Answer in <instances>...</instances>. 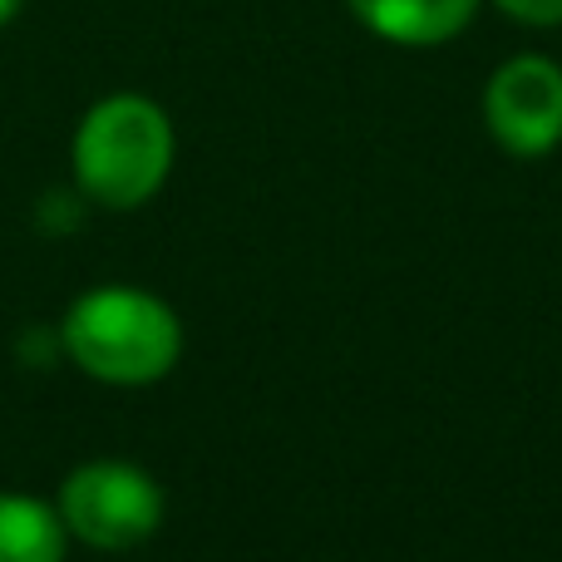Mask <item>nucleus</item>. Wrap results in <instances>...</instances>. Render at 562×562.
Segmentation results:
<instances>
[{
	"label": "nucleus",
	"instance_id": "nucleus-1",
	"mask_svg": "<svg viewBox=\"0 0 562 562\" xmlns=\"http://www.w3.org/2000/svg\"><path fill=\"white\" fill-rule=\"evenodd\" d=\"M59 350L99 385H158L183 356V321L144 286H89L59 321Z\"/></svg>",
	"mask_w": 562,
	"mask_h": 562
},
{
	"label": "nucleus",
	"instance_id": "nucleus-2",
	"mask_svg": "<svg viewBox=\"0 0 562 562\" xmlns=\"http://www.w3.org/2000/svg\"><path fill=\"white\" fill-rule=\"evenodd\" d=\"M75 183L89 203L144 207L173 168V124L148 94H109L75 128Z\"/></svg>",
	"mask_w": 562,
	"mask_h": 562
},
{
	"label": "nucleus",
	"instance_id": "nucleus-3",
	"mask_svg": "<svg viewBox=\"0 0 562 562\" xmlns=\"http://www.w3.org/2000/svg\"><path fill=\"white\" fill-rule=\"evenodd\" d=\"M55 514L65 533L99 553H128L164 528V488L124 459H89L59 484Z\"/></svg>",
	"mask_w": 562,
	"mask_h": 562
},
{
	"label": "nucleus",
	"instance_id": "nucleus-4",
	"mask_svg": "<svg viewBox=\"0 0 562 562\" xmlns=\"http://www.w3.org/2000/svg\"><path fill=\"white\" fill-rule=\"evenodd\" d=\"M484 124L514 158H543L562 144V65L548 55H514L484 89Z\"/></svg>",
	"mask_w": 562,
	"mask_h": 562
},
{
	"label": "nucleus",
	"instance_id": "nucleus-5",
	"mask_svg": "<svg viewBox=\"0 0 562 562\" xmlns=\"http://www.w3.org/2000/svg\"><path fill=\"white\" fill-rule=\"evenodd\" d=\"M350 15L390 45L429 49L454 40L474 20L479 0H346Z\"/></svg>",
	"mask_w": 562,
	"mask_h": 562
},
{
	"label": "nucleus",
	"instance_id": "nucleus-6",
	"mask_svg": "<svg viewBox=\"0 0 562 562\" xmlns=\"http://www.w3.org/2000/svg\"><path fill=\"white\" fill-rule=\"evenodd\" d=\"M69 533L55 504L0 494V562H65Z\"/></svg>",
	"mask_w": 562,
	"mask_h": 562
},
{
	"label": "nucleus",
	"instance_id": "nucleus-7",
	"mask_svg": "<svg viewBox=\"0 0 562 562\" xmlns=\"http://www.w3.org/2000/svg\"><path fill=\"white\" fill-rule=\"evenodd\" d=\"M494 5L518 25H538V30L562 25V0H494Z\"/></svg>",
	"mask_w": 562,
	"mask_h": 562
},
{
	"label": "nucleus",
	"instance_id": "nucleus-8",
	"mask_svg": "<svg viewBox=\"0 0 562 562\" xmlns=\"http://www.w3.org/2000/svg\"><path fill=\"white\" fill-rule=\"evenodd\" d=\"M20 5H25V0H0V30H5L10 20L20 15Z\"/></svg>",
	"mask_w": 562,
	"mask_h": 562
}]
</instances>
